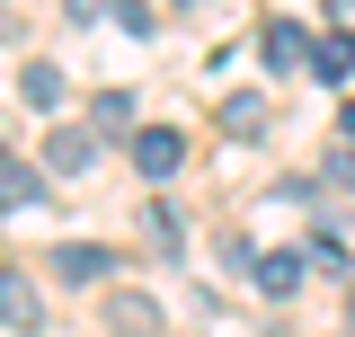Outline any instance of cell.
I'll return each instance as SVG.
<instances>
[{"label": "cell", "instance_id": "9", "mask_svg": "<svg viewBox=\"0 0 355 337\" xmlns=\"http://www.w3.org/2000/svg\"><path fill=\"white\" fill-rule=\"evenodd\" d=\"M18 98H27L36 116H53V107H62V71H53V62H27V71H18Z\"/></svg>", "mask_w": 355, "mask_h": 337}, {"label": "cell", "instance_id": "16", "mask_svg": "<svg viewBox=\"0 0 355 337\" xmlns=\"http://www.w3.org/2000/svg\"><path fill=\"white\" fill-rule=\"evenodd\" d=\"M329 187H347V196H355V151H338V160H329Z\"/></svg>", "mask_w": 355, "mask_h": 337}, {"label": "cell", "instance_id": "19", "mask_svg": "<svg viewBox=\"0 0 355 337\" xmlns=\"http://www.w3.org/2000/svg\"><path fill=\"white\" fill-rule=\"evenodd\" d=\"M178 9H187V0H178Z\"/></svg>", "mask_w": 355, "mask_h": 337}, {"label": "cell", "instance_id": "17", "mask_svg": "<svg viewBox=\"0 0 355 337\" xmlns=\"http://www.w3.org/2000/svg\"><path fill=\"white\" fill-rule=\"evenodd\" d=\"M347 133H355V98H347Z\"/></svg>", "mask_w": 355, "mask_h": 337}, {"label": "cell", "instance_id": "5", "mask_svg": "<svg viewBox=\"0 0 355 337\" xmlns=\"http://www.w3.org/2000/svg\"><path fill=\"white\" fill-rule=\"evenodd\" d=\"M89 125H98V142H133V125H142L133 116V89H98L89 98Z\"/></svg>", "mask_w": 355, "mask_h": 337}, {"label": "cell", "instance_id": "13", "mask_svg": "<svg viewBox=\"0 0 355 337\" xmlns=\"http://www.w3.org/2000/svg\"><path fill=\"white\" fill-rule=\"evenodd\" d=\"M27 196H36V178H27V168H0V213H18Z\"/></svg>", "mask_w": 355, "mask_h": 337}, {"label": "cell", "instance_id": "6", "mask_svg": "<svg viewBox=\"0 0 355 337\" xmlns=\"http://www.w3.org/2000/svg\"><path fill=\"white\" fill-rule=\"evenodd\" d=\"M89 160H98V125H62L44 142V168H62V178H80Z\"/></svg>", "mask_w": 355, "mask_h": 337}, {"label": "cell", "instance_id": "7", "mask_svg": "<svg viewBox=\"0 0 355 337\" xmlns=\"http://www.w3.org/2000/svg\"><path fill=\"white\" fill-rule=\"evenodd\" d=\"M347 71H355V36L338 27V36H320V44H311V80H329V89H338Z\"/></svg>", "mask_w": 355, "mask_h": 337}, {"label": "cell", "instance_id": "3", "mask_svg": "<svg viewBox=\"0 0 355 337\" xmlns=\"http://www.w3.org/2000/svg\"><path fill=\"white\" fill-rule=\"evenodd\" d=\"M0 329H44V302L27 266H0Z\"/></svg>", "mask_w": 355, "mask_h": 337}, {"label": "cell", "instance_id": "4", "mask_svg": "<svg viewBox=\"0 0 355 337\" xmlns=\"http://www.w3.org/2000/svg\"><path fill=\"white\" fill-rule=\"evenodd\" d=\"M249 284H258L266 302H293V293H302V257H293V249H266V257H249Z\"/></svg>", "mask_w": 355, "mask_h": 337}, {"label": "cell", "instance_id": "15", "mask_svg": "<svg viewBox=\"0 0 355 337\" xmlns=\"http://www.w3.org/2000/svg\"><path fill=\"white\" fill-rule=\"evenodd\" d=\"M62 9H71V27H98L107 18V0H62Z\"/></svg>", "mask_w": 355, "mask_h": 337}, {"label": "cell", "instance_id": "14", "mask_svg": "<svg viewBox=\"0 0 355 337\" xmlns=\"http://www.w3.org/2000/svg\"><path fill=\"white\" fill-rule=\"evenodd\" d=\"M222 125H231V133H258L266 107H258V98H231V107H222Z\"/></svg>", "mask_w": 355, "mask_h": 337}, {"label": "cell", "instance_id": "18", "mask_svg": "<svg viewBox=\"0 0 355 337\" xmlns=\"http://www.w3.org/2000/svg\"><path fill=\"white\" fill-rule=\"evenodd\" d=\"M347 329H355V302H347Z\"/></svg>", "mask_w": 355, "mask_h": 337}, {"label": "cell", "instance_id": "12", "mask_svg": "<svg viewBox=\"0 0 355 337\" xmlns=\"http://www.w3.org/2000/svg\"><path fill=\"white\" fill-rule=\"evenodd\" d=\"M151 249H169V257H178V249H187V222H178V213H169V205H151Z\"/></svg>", "mask_w": 355, "mask_h": 337}, {"label": "cell", "instance_id": "11", "mask_svg": "<svg viewBox=\"0 0 355 337\" xmlns=\"http://www.w3.org/2000/svg\"><path fill=\"white\" fill-rule=\"evenodd\" d=\"M107 18H116V36H160V9L151 0H107Z\"/></svg>", "mask_w": 355, "mask_h": 337}, {"label": "cell", "instance_id": "1", "mask_svg": "<svg viewBox=\"0 0 355 337\" xmlns=\"http://www.w3.org/2000/svg\"><path fill=\"white\" fill-rule=\"evenodd\" d=\"M125 151H133V168H142L151 187H169L178 168H187V133H178V125H133Z\"/></svg>", "mask_w": 355, "mask_h": 337}, {"label": "cell", "instance_id": "10", "mask_svg": "<svg viewBox=\"0 0 355 337\" xmlns=\"http://www.w3.org/2000/svg\"><path fill=\"white\" fill-rule=\"evenodd\" d=\"M53 275H62V284H98V275H107V249L71 240V249H53Z\"/></svg>", "mask_w": 355, "mask_h": 337}, {"label": "cell", "instance_id": "8", "mask_svg": "<svg viewBox=\"0 0 355 337\" xmlns=\"http://www.w3.org/2000/svg\"><path fill=\"white\" fill-rule=\"evenodd\" d=\"M266 62H275V71H293V62H311V36L293 27V18H266Z\"/></svg>", "mask_w": 355, "mask_h": 337}, {"label": "cell", "instance_id": "2", "mask_svg": "<svg viewBox=\"0 0 355 337\" xmlns=\"http://www.w3.org/2000/svg\"><path fill=\"white\" fill-rule=\"evenodd\" d=\"M107 337H169V320H160V302L151 293H107Z\"/></svg>", "mask_w": 355, "mask_h": 337}]
</instances>
